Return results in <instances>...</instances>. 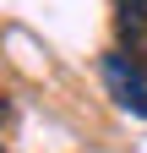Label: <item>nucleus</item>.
<instances>
[{
  "mask_svg": "<svg viewBox=\"0 0 147 153\" xmlns=\"http://www.w3.org/2000/svg\"><path fill=\"white\" fill-rule=\"evenodd\" d=\"M115 55L147 76V0H115Z\"/></svg>",
  "mask_w": 147,
  "mask_h": 153,
  "instance_id": "nucleus-1",
  "label": "nucleus"
}]
</instances>
